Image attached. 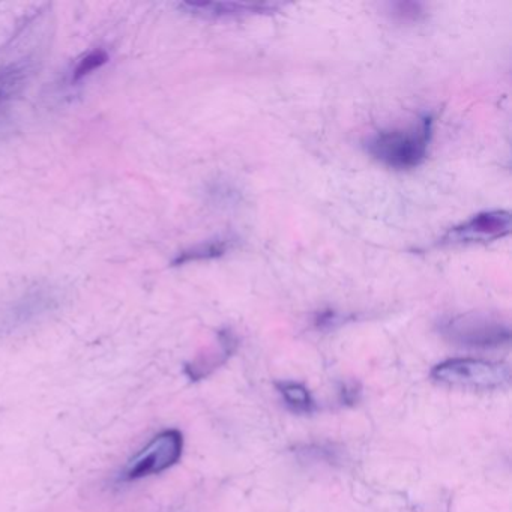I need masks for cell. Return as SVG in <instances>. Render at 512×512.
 Returning a JSON list of instances; mask_svg holds the SVG:
<instances>
[{"instance_id":"6da1fadb","label":"cell","mask_w":512,"mask_h":512,"mask_svg":"<svg viewBox=\"0 0 512 512\" xmlns=\"http://www.w3.org/2000/svg\"><path fill=\"white\" fill-rule=\"evenodd\" d=\"M433 127V116L424 115L410 127L377 131L368 137L365 151L389 169H415L427 158Z\"/></svg>"},{"instance_id":"7a4b0ae2","label":"cell","mask_w":512,"mask_h":512,"mask_svg":"<svg viewBox=\"0 0 512 512\" xmlns=\"http://www.w3.org/2000/svg\"><path fill=\"white\" fill-rule=\"evenodd\" d=\"M431 377L443 385L493 391L511 382V370L500 362L478 358H451L434 365Z\"/></svg>"},{"instance_id":"3957f363","label":"cell","mask_w":512,"mask_h":512,"mask_svg":"<svg viewBox=\"0 0 512 512\" xmlns=\"http://www.w3.org/2000/svg\"><path fill=\"white\" fill-rule=\"evenodd\" d=\"M440 334L461 347L497 349L511 340V328L499 317L484 313H466L440 323Z\"/></svg>"},{"instance_id":"277c9868","label":"cell","mask_w":512,"mask_h":512,"mask_svg":"<svg viewBox=\"0 0 512 512\" xmlns=\"http://www.w3.org/2000/svg\"><path fill=\"white\" fill-rule=\"evenodd\" d=\"M184 451V436L172 428L155 436L139 454L134 455L122 470L119 481L131 482L146 476L158 475L175 466Z\"/></svg>"},{"instance_id":"5b68a950","label":"cell","mask_w":512,"mask_h":512,"mask_svg":"<svg viewBox=\"0 0 512 512\" xmlns=\"http://www.w3.org/2000/svg\"><path fill=\"white\" fill-rule=\"evenodd\" d=\"M511 232V214L506 211H485L473 215L460 226L452 227L443 242L467 244V242H487L505 238Z\"/></svg>"},{"instance_id":"8992f818","label":"cell","mask_w":512,"mask_h":512,"mask_svg":"<svg viewBox=\"0 0 512 512\" xmlns=\"http://www.w3.org/2000/svg\"><path fill=\"white\" fill-rule=\"evenodd\" d=\"M181 8L205 19H239V17L263 16L278 10L275 4H245V2H187Z\"/></svg>"},{"instance_id":"52a82bcc","label":"cell","mask_w":512,"mask_h":512,"mask_svg":"<svg viewBox=\"0 0 512 512\" xmlns=\"http://www.w3.org/2000/svg\"><path fill=\"white\" fill-rule=\"evenodd\" d=\"M277 389L284 403L293 413L311 415V413L316 412V401H314L310 389L302 383L283 380V382L277 383Z\"/></svg>"},{"instance_id":"ba28073f","label":"cell","mask_w":512,"mask_h":512,"mask_svg":"<svg viewBox=\"0 0 512 512\" xmlns=\"http://www.w3.org/2000/svg\"><path fill=\"white\" fill-rule=\"evenodd\" d=\"M232 247L230 239H214V241L203 242V244L194 245L188 250L179 253V256L173 260V265H185L191 262H203V260L218 259L224 256Z\"/></svg>"},{"instance_id":"9c48e42d","label":"cell","mask_w":512,"mask_h":512,"mask_svg":"<svg viewBox=\"0 0 512 512\" xmlns=\"http://www.w3.org/2000/svg\"><path fill=\"white\" fill-rule=\"evenodd\" d=\"M52 304V295L47 292H35L32 295L26 296L20 304L17 305L16 314L19 319H28L32 314L40 313V311L47 310L49 305Z\"/></svg>"},{"instance_id":"30bf717a","label":"cell","mask_w":512,"mask_h":512,"mask_svg":"<svg viewBox=\"0 0 512 512\" xmlns=\"http://www.w3.org/2000/svg\"><path fill=\"white\" fill-rule=\"evenodd\" d=\"M109 61V55H107L104 50H95V52L89 53L88 56L82 59L77 65L76 70H74V80L83 79V77L91 74L92 71L97 70V68L103 67L106 62Z\"/></svg>"},{"instance_id":"8fae6325","label":"cell","mask_w":512,"mask_h":512,"mask_svg":"<svg viewBox=\"0 0 512 512\" xmlns=\"http://www.w3.org/2000/svg\"><path fill=\"white\" fill-rule=\"evenodd\" d=\"M20 70H13L10 73H5L4 77L0 76V104L4 103L5 98L10 94V89L13 88L14 83L19 82Z\"/></svg>"},{"instance_id":"7c38bea8","label":"cell","mask_w":512,"mask_h":512,"mask_svg":"<svg viewBox=\"0 0 512 512\" xmlns=\"http://www.w3.org/2000/svg\"><path fill=\"white\" fill-rule=\"evenodd\" d=\"M337 322L338 316L334 311H325V313H320L319 317L316 319V325L319 326V328H329V326H334Z\"/></svg>"}]
</instances>
